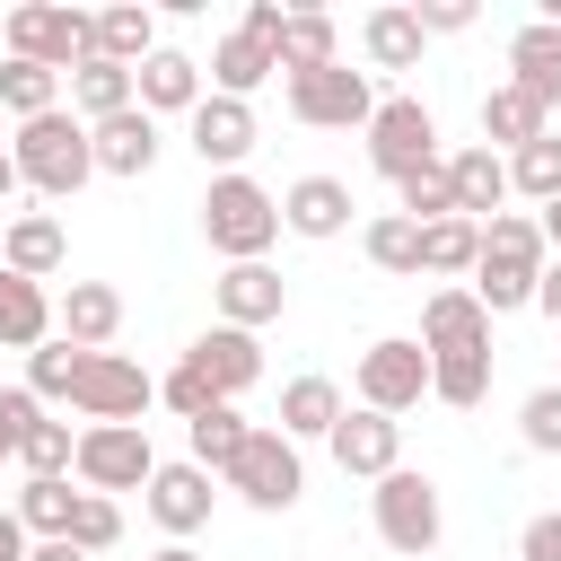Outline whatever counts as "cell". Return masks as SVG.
<instances>
[{"instance_id":"6da1fadb","label":"cell","mask_w":561,"mask_h":561,"mask_svg":"<svg viewBox=\"0 0 561 561\" xmlns=\"http://www.w3.org/2000/svg\"><path fill=\"white\" fill-rule=\"evenodd\" d=\"M543 263H552L543 219H535V210H500V219L482 228V263H473V280H465V289H473L491 316H517V307H535Z\"/></svg>"},{"instance_id":"7a4b0ae2","label":"cell","mask_w":561,"mask_h":561,"mask_svg":"<svg viewBox=\"0 0 561 561\" xmlns=\"http://www.w3.org/2000/svg\"><path fill=\"white\" fill-rule=\"evenodd\" d=\"M9 158H18V175H26L44 202H70V193L96 175V140H88V123H79L70 105H61V114H35V123H18Z\"/></svg>"},{"instance_id":"3957f363","label":"cell","mask_w":561,"mask_h":561,"mask_svg":"<svg viewBox=\"0 0 561 561\" xmlns=\"http://www.w3.org/2000/svg\"><path fill=\"white\" fill-rule=\"evenodd\" d=\"M202 237H210V254H228V263H263L272 237H280V193H263L254 175H210V193H202Z\"/></svg>"},{"instance_id":"277c9868","label":"cell","mask_w":561,"mask_h":561,"mask_svg":"<svg viewBox=\"0 0 561 561\" xmlns=\"http://www.w3.org/2000/svg\"><path fill=\"white\" fill-rule=\"evenodd\" d=\"M368 517H377V543H386V552H403V561H430V552H438V535H447L438 482H430V473H412V465H394V473L368 491Z\"/></svg>"},{"instance_id":"5b68a950","label":"cell","mask_w":561,"mask_h":561,"mask_svg":"<svg viewBox=\"0 0 561 561\" xmlns=\"http://www.w3.org/2000/svg\"><path fill=\"white\" fill-rule=\"evenodd\" d=\"M0 44H9V61H44V70L70 79L96 53V18L88 9H61V0H26V9L0 18Z\"/></svg>"},{"instance_id":"8992f818","label":"cell","mask_w":561,"mask_h":561,"mask_svg":"<svg viewBox=\"0 0 561 561\" xmlns=\"http://www.w3.org/2000/svg\"><path fill=\"white\" fill-rule=\"evenodd\" d=\"M447 149H438V114L421 105V96H377V114H368V167L386 175V184H403V175H421V167H438Z\"/></svg>"},{"instance_id":"52a82bcc","label":"cell","mask_w":561,"mask_h":561,"mask_svg":"<svg viewBox=\"0 0 561 561\" xmlns=\"http://www.w3.org/2000/svg\"><path fill=\"white\" fill-rule=\"evenodd\" d=\"M351 394H359L368 412L403 421V412L430 394V351H421V333H386V342H368L359 368H351Z\"/></svg>"},{"instance_id":"ba28073f","label":"cell","mask_w":561,"mask_h":561,"mask_svg":"<svg viewBox=\"0 0 561 561\" xmlns=\"http://www.w3.org/2000/svg\"><path fill=\"white\" fill-rule=\"evenodd\" d=\"M158 473V447H149V421H88L79 430V491H149Z\"/></svg>"},{"instance_id":"9c48e42d","label":"cell","mask_w":561,"mask_h":561,"mask_svg":"<svg viewBox=\"0 0 561 561\" xmlns=\"http://www.w3.org/2000/svg\"><path fill=\"white\" fill-rule=\"evenodd\" d=\"M280 96H289V114H298L307 131H368V114H377L368 70H351V61H333V70H298V79H280Z\"/></svg>"},{"instance_id":"30bf717a","label":"cell","mask_w":561,"mask_h":561,"mask_svg":"<svg viewBox=\"0 0 561 561\" xmlns=\"http://www.w3.org/2000/svg\"><path fill=\"white\" fill-rule=\"evenodd\" d=\"M245 508H263V517H280V508H298V491H307V465H298V438H280V421L272 430H254L245 438V456L219 473Z\"/></svg>"},{"instance_id":"8fae6325","label":"cell","mask_w":561,"mask_h":561,"mask_svg":"<svg viewBox=\"0 0 561 561\" xmlns=\"http://www.w3.org/2000/svg\"><path fill=\"white\" fill-rule=\"evenodd\" d=\"M149 403H158V377H149L140 359H123V351H88L79 394H70L79 421H140Z\"/></svg>"},{"instance_id":"7c38bea8","label":"cell","mask_w":561,"mask_h":561,"mask_svg":"<svg viewBox=\"0 0 561 561\" xmlns=\"http://www.w3.org/2000/svg\"><path fill=\"white\" fill-rule=\"evenodd\" d=\"M184 140H193V158L210 167V175H245V158H254V105L245 96H202L193 114H184Z\"/></svg>"},{"instance_id":"4fadbf2b","label":"cell","mask_w":561,"mask_h":561,"mask_svg":"<svg viewBox=\"0 0 561 561\" xmlns=\"http://www.w3.org/2000/svg\"><path fill=\"white\" fill-rule=\"evenodd\" d=\"M210 482H219V473H202L193 456L149 473V491H140V500H149V517H158V535H167V543H193V535L210 526V500H219Z\"/></svg>"},{"instance_id":"5bb4252c","label":"cell","mask_w":561,"mask_h":561,"mask_svg":"<svg viewBox=\"0 0 561 561\" xmlns=\"http://www.w3.org/2000/svg\"><path fill=\"white\" fill-rule=\"evenodd\" d=\"M333 465L342 473H359V482H386L394 465H403V421H386V412H368V403H351L342 421H333Z\"/></svg>"},{"instance_id":"9a60e30c","label":"cell","mask_w":561,"mask_h":561,"mask_svg":"<svg viewBox=\"0 0 561 561\" xmlns=\"http://www.w3.org/2000/svg\"><path fill=\"white\" fill-rule=\"evenodd\" d=\"M210 307H219V324H237V333H263V324H280V307H289V280H280L272 263H228V272L210 280Z\"/></svg>"},{"instance_id":"2e32d148","label":"cell","mask_w":561,"mask_h":561,"mask_svg":"<svg viewBox=\"0 0 561 561\" xmlns=\"http://www.w3.org/2000/svg\"><path fill=\"white\" fill-rule=\"evenodd\" d=\"M184 368H193V377H202L219 403H237V394L263 377V342H254V333H237V324H210V333H193Z\"/></svg>"},{"instance_id":"e0dca14e","label":"cell","mask_w":561,"mask_h":561,"mask_svg":"<svg viewBox=\"0 0 561 561\" xmlns=\"http://www.w3.org/2000/svg\"><path fill=\"white\" fill-rule=\"evenodd\" d=\"M421 351H430V359L491 351V307H482L473 289H430V307H421Z\"/></svg>"},{"instance_id":"ac0fdd59","label":"cell","mask_w":561,"mask_h":561,"mask_svg":"<svg viewBox=\"0 0 561 561\" xmlns=\"http://www.w3.org/2000/svg\"><path fill=\"white\" fill-rule=\"evenodd\" d=\"M88 140H96V175H149L158 167V149H167V131H158V114H105V123H88Z\"/></svg>"},{"instance_id":"d6986e66","label":"cell","mask_w":561,"mask_h":561,"mask_svg":"<svg viewBox=\"0 0 561 561\" xmlns=\"http://www.w3.org/2000/svg\"><path fill=\"white\" fill-rule=\"evenodd\" d=\"M447 184H456V219L491 228L500 202H508V158L482 149V140H465V149H447Z\"/></svg>"},{"instance_id":"ffe728a7","label":"cell","mask_w":561,"mask_h":561,"mask_svg":"<svg viewBox=\"0 0 561 561\" xmlns=\"http://www.w3.org/2000/svg\"><path fill=\"white\" fill-rule=\"evenodd\" d=\"M53 324H61V342H79V351H114V333H123V289H114V280H70V289L53 298Z\"/></svg>"},{"instance_id":"44dd1931","label":"cell","mask_w":561,"mask_h":561,"mask_svg":"<svg viewBox=\"0 0 561 561\" xmlns=\"http://www.w3.org/2000/svg\"><path fill=\"white\" fill-rule=\"evenodd\" d=\"M280 228L307 237V245L342 237V228H351V184H342V175H298V184L280 193Z\"/></svg>"},{"instance_id":"7402d4cb","label":"cell","mask_w":561,"mask_h":561,"mask_svg":"<svg viewBox=\"0 0 561 561\" xmlns=\"http://www.w3.org/2000/svg\"><path fill=\"white\" fill-rule=\"evenodd\" d=\"M53 333H61L53 324V289L0 263V351H44Z\"/></svg>"},{"instance_id":"603a6c76","label":"cell","mask_w":561,"mask_h":561,"mask_svg":"<svg viewBox=\"0 0 561 561\" xmlns=\"http://www.w3.org/2000/svg\"><path fill=\"white\" fill-rule=\"evenodd\" d=\"M508 88H526L543 114L561 105V26H543V18H535V26H517V35H508Z\"/></svg>"},{"instance_id":"cb8c5ba5","label":"cell","mask_w":561,"mask_h":561,"mask_svg":"<svg viewBox=\"0 0 561 561\" xmlns=\"http://www.w3.org/2000/svg\"><path fill=\"white\" fill-rule=\"evenodd\" d=\"M359 53H368L377 70H421V53H430V35H421V9H403V0L368 9V18H359Z\"/></svg>"},{"instance_id":"d4e9b609","label":"cell","mask_w":561,"mask_h":561,"mask_svg":"<svg viewBox=\"0 0 561 561\" xmlns=\"http://www.w3.org/2000/svg\"><path fill=\"white\" fill-rule=\"evenodd\" d=\"M210 88H202V61L193 53H175V44H158L149 61H140V114H193Z\"/></svg>"},{"instance_id":"484cf974","label":"cell","mask_w":561,"mask_h":561,"mask_svg":"<svg viewBox=\"0 0 561 561\" xmlns=\"http://www.w3.org/2000/svg\"><path fill=\"white\" fill-rule=\"evenodd\" d=\"M0 263H9V272H26V280H53V272L70 263L61 219H53V210H18V219H9V237H0Z\"/></svg>"},{"instance_id":"4316f807","label":"cell","mask_w":561,"mask_h":561,"mask_svg":"<svg viewBox=\"0 0 561 561\" xmlns=\"http://www.w3.org/2000/svg\"><path fill=\"white\" fill-rule=\"evenodd\" d=\"M70 105H79V123H105V114H131V105H140V70H123V61H105V53H88V61L70 70Z\"/></svg>"},{"instance_id":"83f0119b","label":"cell","mask_w":561,"mask_h":561,"mask_svg":"<svg viewBox=\"0 0 561 561\" xmlns=\"http://www.w3.org/2000/svg\"><path fill=\"white\" fill-rule=\"evenodd\" d=\"M543 131H552V114H543L526 88H508V79H500V88L482 96V149L517 158V149H526V140H543Z\"/></svg>"},{"instance_id":"f1b7e54d","label":"cell","mask_w":561,"mask_h":561,"mask_svg":"<svg viewBox=\"0 0 561 561\" xmlns=\"http://www.w3.org/2000/svg\"><path fill=\"white\" fill-rule=\"evenodd\" d=\"M272 70H280V53H272L263 35H245V26L210 44V96H254Z\"/></svg>"},{"instance_id":"f546056e","label":"cell","mask_w":561,"mask_h":561,"mask_svg":"<svg viewBox=\"0 0 561 561\" xmlns=\"http://www.w3.org/2000/svg\"><path fill=\"white\" fill-rule=\"evenodd\" d=\"M280 79H298V70H333L342 61V26L324 18V9H289V26H280Z\"/></svg>"},{"instance_id":"4dcf8cb0","label":"cell","mask_w":561,"mask_h":561,"mask_svg":"<svg viewBox=\"0 0 561 561\" xmlns=\"http://www.w3.org/2000/svg\"><path fill=\"white\" fill-rule=\"evenodd\" d=\"M473 263H482V228H473V219H438V228H421V280L465 289Z\"/></svg>"},{"instance_id":"1f68e13d","label":"cell","mask_w":561,"mask_h":561,"mask_svg":"<svg viewBox=\"0 0 561 561\" xmlns=\"http://www.w3.org/2000/svg\"><path fill=\"white\" fill-rule=\"evenodd\" d=\"M342 412H351V403H342L333 377H289V386H280V438H333Z\"/></svg>"},{"instance_id":"d6a6232c","label":"cell","mask_w":561,"mask_h":561,"mask_svg":"<svg viewBox=\"0 0 561 561\" xmlns=\"http://www.w3.org/2000/svg\"><path fill=\"white\" fill-rule=\"evenodd\" d=\"M96 53H105V61H123V70H140V61L158 53V9H149V0L96 9Z\"/></svg>"},{"instance_id":"836d02e7","label":"cell","mask_w":561,"mask_h":561,"mask_svg":"<svg viewBox=\"0 0 561 561\" xmlns=\"http://www.w3.org/2000/svg\"><path fill=\"white\" fill-rule=\"evenodd\" d=\"M184 438H193V465H202V473H228V465L245 456V438H254V421H245L237 403H210L202 421H184Z\"/></svg>"},{"instance_id":"e575fe53","label":"cell","mask_w":561,"mask_h":561,"mask_svg":"<svg viewBox=\"0 0 561 561\" xmlns=\"http://www.w3.org/2000/svg\"><path fill=\"white\" fill-rule=\"evenodd\" d=\"M359 245H368V263H377V272H394V280H421V228H412L403 210H377V219L359 228Z\"/></svg>"},{"instance_id":"d590c367","label":"cell","mask_w":561,"mask_h":561,"mask_svg":"<svg viewBox=\"0 0 561 561\" xmlns=\"http://www.w3.org/2000/svg\"><path fill=\"white\" fill-rule=\"evenodd\" d=\"M9 508H18V526H26L35 543H61V535H70V517H79V491H70V482H18V500H9Z\"/></svg>"},{"instance_id":"8d00e7d4","label":"cell","mask_w":561,"mask_h":561,"mask_svg":"<svg viewBox=\"0 0 561 561\" xmlns=\"http://www.w3.org/2000/svg\"><path fill=\"white\" fill-rule=\"evenodd\" d=\"M79 368H88V351L53 333L44 351H26V394H35V403H70V394H79Z\"/></svg>"},{"instance_id":"74e56055","label":"cell","mask_w":561,"mask_h":561,"mask_svg":"<svg viewBox=\"0 0 561 561\" xmlns=\"http://www.w3.org/2000/svg\"><path fill=\"white\" fill-rule=\"evenodd\" d=\"M0 105H9L18 123L61 114V70H44V61H0Z\"/></svg>"},{"instance_id":"f35d334b","label":"cell","mask_w":561,"mask_h":561,"mask_svg":"<svg viewBox=\"0 0 561 561\" xmlns=\"http://www.w3.org/2000/svg\"><path fill=\"white\" fill-rule=\"evenodd\" d=\"M508 193H526L535 210L561 202V131H543V140H526V149L508 158Z\"/></svg>"},{"instance_id":"ab89813d","label":"cell","mask_w":561,"mask_h":561,"mask_svg":"<svg viewBox=\"0 0 561 561\" xmlns=\"http://www.w3.org/2000/svg\"><path fill=\"white\" fill-rule=\"evenodd\" d=\"M394 210H403L412 228H438V219H456V184H447V158H438V167H421V175H403V184H394Z\"/></svg>"},{"instance_id":"60d3db41","label":"cell","mask_w":561,"mask_h":561,"mask_svg":"<svg viewBox=\"0 0 561 561\" xmlns=\"http://www.w3.org/2000/svg\"><path fill=\"white\" fill-rule=\"evenodd\" d=\"M430 394H438V403H456V412H473V403L491 394V351H456V359H430Z\"/></svg>"},{"instance_id":"b9f144b4","label":"cell","mask_w":561,"mask_h":561,"mask_svg":"<svg viewBox=\"0 0 561 561\" xmlns=\"http://www.w3.org/2000/svg\"><path fill=\"white\" fill-rule=\"evenodd\" d=\"M517 438H526V456H561V377L517 403Z\"/></svg>"},{"instance_id":"7bdbcfd3","label":"cell","mask_w":561,"mask_h":561,"mask_svg":"<svg viewBox=\"0 0 561 561\" xmlns=\"http://www.w3.org/2000/svg\"><path fill=\"white\" fill-rule=\"evenodd\" d=\"M70 543L96 561V552H114L123 543V508L105 500V491H79V517H70Z\"/></svg>"},{"instance_id":"ee69618b","label":"cell","mask_w":561,"mask_h":561,"mask_svg":"<svg viewBox=\"0 0 561 561\" xmlns=\"http://www.w3.org/2000/svg\"><path fill=\"white\" fill-rule=\"evenodd\" d=\"M158 403H167V412H184V421H202V412H210V403H219V394H210V386H202V377H193V368H184V359H175V368H167V377H158Z\"/></svg>"},{"instance_id":"f6af8a7d","label":"cell","mask_w":561,"mask_h":561,"mask_svg":"<svg viewBox=\"0 0 561 561\" xmlns=\"http://www.w3.org/2000/svg\"><path fill=\"white\" fill-rule=\"evenodd\" d=\"M35 421H44V403H35V394H26V386H9V394H0V447H9V456H18V438H26V430H35Z\"/></svg>"},{"instance_id":"bcb514c9","label":"cell","mask_w":561,"mask_h":561,"mask_svg":"<svg viewBox=\"0 0 561 561\" xmlns=\"http://www.w3.org/2000/svg\"><path fill=\"white\" fill-rule=\"evenodd\" d=\"M517 561H561V508H543V517L517 526Z\"/></svg>"},{"instance_id":"7dc6e473","label":"cell","mask_w":561,"mask_h":561,"mask_svg":"<svg viewBox=\"0 0 561 561\" xmlns=\"http://www.w3.org/2000/svg\"><path fill=\"white\" fill-rule=\"evenodd\" d=\"M473 26V0H421V35H465Z\"/></svg>"},{"instance_id":"c3c4849f","label":"cell","mask_w":561,"mask_h":561,"mask_svg":"<svg viewBox=\"0 0 561 561\" xmlns=\"http://www.w3.org/2000/svg\"><path fill=\"white\" fill-rule=\"evenodd\" d=\"M245 35H263V44H280V26H289V9L280 0H245V18H237Z\"/></svg>"},{"instance_id":"681fc988","label":"cell","mask_w":561,"mask_h":561,"mask_svg":"<svg viewBox=\"0 0 561 561\" xmlns=\"http://www.w3.org/2000/svg\"><path fill=\"white\" fill-rule=\"evenodd\" d=\"M535 316H552V324H561V254H552V263H543V280H535Z\"/></svg>"},{"instance_id":"f907efd6","label":"cell","mask_w":561,"mask_h":561,"mask_svg":"<svg viewBox=\"0 0 561 561\" xmlns=\"http://www.w3.org/2000/svg\"><path fill=\"white\" fill-rule=\"evenodd\" d=\"M26 552H35V535L18 526V508H0V561H26Z\"/></svg>"},{"instance_id":"816d5d0a","label":"cell","mask_w":561,"mask_h":561,"mask_svg":"<svg viewBox=\"0 0 561 561\" xmlns=\"http://www.w3.org/2000/svg\"><path fill=\"white\" fill-rule=\"evenodd\" d=\"M26 561H88V552H79V543H70V535H61V543H35V552H26Z\"/></svg>"},{"instance_id":"f5cc1de1","label":"cell","mask_w":561,"mask_h":561,"mask_svg":"<svg viewBox=\"0 0 561 561\" xmlns=\"http://www.w3.org/2000/svg\"><path fill=\"white\" fill-rule=\"evenodd\" d=\"M535 219H543V245H552V254H561V202H543V210H535Z\"/></svg>"},{"instance_id":"db71d44e","label":"cell","mask_w":561,"mask_h":561,"mask_svg":"<svg viewBox=\"0 0 561 561\" xmlns=\"http://www.w3.org/2000/svg\"><path fill=\"white\" fill-rule=\"evenodd\" d=\"M18 184H26V175H18V158H9V149H0V202H9V193H18Z\"/></svg>"},{"instance_id":"11a10c76","label":"cell","mask_w":561,"mask_h":561,"mask_svg":"<svg viewBox=\"0 0 561 561\" xmlns=\"http://www.w3.org/2000/svg\"><path fill=\"white\" fill-rule=\"evenodd\" d=\"M149 561H202V552H193V543H158Z\"/></svg>"},{"instance_id":"9f6ffc18","label":"cell","mask_w":561,"mask_h":561,"mask_svg":"<svg viewBox=\"0 0 561 561\" xmlns=\"http://www.w3.org/2000/svg\"><path fill=\"white\" fill-rule=\"evenodd\" d=\"M0 465H9V447H0Z\"/></svg>"}]
</instances>
